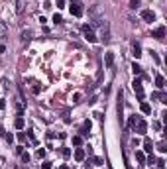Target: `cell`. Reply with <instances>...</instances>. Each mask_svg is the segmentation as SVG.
<instances>
[{
  "instance_id": "1",
  "label": "cell",
  "mask_w": 167,
  "mask_h": 169,
  "mask_svg": "<svg viewBox=\"0 0 167 169\" xmlns=\"http://www.w3.org/2000/svg\"><path fill=\"white\" fill-rule=\"evenodd\" d=\"M89 16H90V20H92V24H95V26H98V28H102L104 22H106V20H104V16L100 14V8H98V6H92V8H90V10H89Z\"/></svg>"
},
{
  "instance_id": "2",
  "label": "cell",
  "mask_w": 167,
  "mask_h": 169,
  "mask_svg": "<svg viewBox=\"0 0 167 169\" xmlns=\"http://www.w3.org/2000/svg\"><path fill=\"white\" fill-rule=\"evenodd\" d=\"M81 32H83V36H85L87 41H90V43L97 41V36H95V32H92V28H90L89 24H83V26H81Z\"/></svg>"
},
{
  "instance_id": "3",
  "label": "cell",
  "mask_w": 167,
  "mask_h": 169,
  "mask_svg": "<svg viewBox=\"0 0 167 169\" xmlns=\"http://www.w3.org/2000/svg\"><path fill=\"white\" fill-rule=\"evenodd\" d=\"M69 10H71V14L75 16V18H81L83 16V4L79 2V0H71V6H69Z\"/></svg>"
},
{
  "instance_id": "4",
  "label": "cell",
  "mask_w": 167,
  "mask_h": 169,
  "mask_svg": "<svg viewBox=\"0 0 167 169\" xmlns=\"http://www.w3.org/2000/svg\"><path fill=\"white\" fill-rule=\"evenodd\" d=\"M132 89H134L136 97L140 98V100H144V98H146V92H144V87H141V79H134V83H132Z\"/></svg>"
},
{
  "instance_id": "5",
  "label": "cell",
  "mask_w": 167,
  "mask_h": 169,
  "mask_svg": "<svg viewBox=\"0 0 167 169\" xmlns=\"http://www.w3.org/2000/svg\"><path fill=\"white\" fill-rule=\"evenodd\" d=\"M134 130L138 132V134H146V132H148V122H146V120H140V118H138V122H136Z\"/></svg>"
},
{
  "instance_id": "6",
  "label": "cell",
  "mask_w": 167,
  "mask_h": 169,
  "mask_svg": "<svg viewBox=\"0 0 167 169\" xmlns=\"http://www.w3.org/2000/svg\"><path fill=\"white\" fill-rule=\"evenodd\" d=\"M151 38H155V39H159V41H163V38H165V26L155 28L153 32H151Z\"/></svg>"
},
{
  "instance_id": "7",
  "label": "cell",
  "mask_w": 167,
  "mask_h": 169,
  "mask_svg": "<svg viewBox=\"0 0 167 169\" xmlns=\"http://www.w3.org/2000/svg\"><path fill=\"white\" fill-rule=\"evenodd\" d=\"M141 18L151 24V22H155V14L151 12V10H141Z\"/></svg>"
},
{
  "instance_id": "8",
  "label": "cell",
  "mask_w": 167,
  "mask_h": 169,
  "mask_svg": "<svg viewBox=\"0 0 167 169\" xmlns=\"http://www.w3.org/2000/svg\"><path fill=\"white\" fill-rule=\"evenodd\" d=\"M155 87H157L159 91H163V89H165V79H163V75H159V73L155 75Z\"/></svg>"
},
{
  "instance_id": "9",
  "label": "cell",
  "mask_w": 167,
  "mask_h": 169,
  "mask_svg": "<svg viewBox=\"0 0 167 169\" xmlns=\"http://www.w3.org/2000/svg\"><path fill=\"white\" fill-rule=\"evenodd\" d=\"M104 61H106V67H114V53L106 51L104 53Z\"/></svg>"
},
{
  "instance_id": "10",
  "label": "cell",
  "mask_w": 167,
  "mask_h": 169,
  "mask_svg": "<svg viewBox=\"0 0 167 169\" xmlns=\"http://www.w3.org/2000/svg\"><path fill=\"white\" fill-rule=\"evenodd\" d=\"M132 53H134L136 59L141 57V45H140V43H134V45H132Z\"/></svg>"
},
{
  "instance_id": "11",
  "label": "cell",
  "mask_w": 167,
  "mask_h": 169,
  "mask_svg": "<svg viewBox=\"0 0 167 169\" xmlns=\"http://www.w3.org/2000/svg\"><path fill=\"white\" fill-rule=\"evenodd\" d=\"M85 156H87V153H85L83 148H77V150H75V159H77V161H83Z\"/></svg>"
},
{
  "instance_id": "12",
  "label": "cell",
  "mask_w": 167,
  "mask_h": 169,
  "mask_svg": "<svg viewBox=\"0 0 167 169\" xmlns=\"http://www.w3.org/2000/svg\"><path fill=\"white\" fill-rule=\"evenodd\" d=\"M144 150L148 151V153H151V151H153V143H151V140H149V138H146V140H144Z\"/></svg>"
},
{
  "instance_id": "13",
  "label": "cell",
  "mask_w": 167,
  "mask_h": 169,
  "mask_svg": "<svg viewBox=\"0 0 167 169\" xmlns=\"http://www.w3.org/2000/svg\"><path fill=\"white\" fill-rule=\"evenodd\" d=\"M90 120H87V122L83 124V128H81V136H89V130H90Z\"/></svg>"
},
{
  "instance_id": "14",
  "label": "cell",
  "mask_w": 167,
  "mask_h": 169,
  "mask_svg": "<svg viewBox=\"0 0 167 169\" xmlns=\"http://www.w3.org/2000/svg\"><path fill=\"white\" fill-rule=\"evenodd\" d=\"M14 126H16L18 130H24V126H26V122H24V118H22V116H18V118H16V122H14Z\"/></svg>"
},
{
  "instance_id": "15",
  "label": "cell",
  "mask_w": 167,
  "mask_h": 169,
  "mask_svg": "<svg viewBox=\"0 0 167 169\" xmlns=\"http://www.w3.org/2000/svg\"><path fill=\"white\" fill-rule=\"evenodd\" d=\"M6 32H8L6 24H4V22H0V39H2V41H4V38H6Z\"/></svg>"
},
{
  "instance_id": "16",
  "label": "cell",
  "mask_w": 167,
  "mask_h": 169,
  "mask_svg": "<svg viewBox=\"0 0 167 169\" xmlns=\"http://www.w3.org/2000/svg\"><path fill=\"white\" fill-rule=\"evenodd\" d=\"M136 122H138V118H136V114H132V116L128 118V128H132V130H134V126H136Z\"/></svg>"
},
{
  "instance_id": "17",
  "label": "cell",
  "mask_w": 167,
  "mask_h": 169,
  "mask_svg": "<svg viewBox=\"0 0 167 169\" xmlns=\"http://www.w3.org/2000/svg\"><path fill=\"white\" fill-rule=\"evenodd\" d=\"M141 112H144V114H149V112H151V106H149L148 102H144V100H141Z\"/></svg>"
},
{
  "instance_id": "18",
  "label": "cell",
  "mask_w": 167,
  "mask_h": 169,
  "mask_svg": "<svg viewBox=\"0 0 167 169\" xmlns=\"http://www.w3.org/2000/svg\"><path fill=\"white\" fill-rule=\"evenodd\" d=\"M30 39H32V32H30V30L22 32V41H30Z\"/></svg>"
},
{
  "instance_id": "19",
  "label": "cell",
  "mask_w": 167,
  "mask_h": 169,
  "mask_svg": "<svg viewBox=\"0 0 167 169\" xmlns=\"http://www.w3.org/2000/svg\"><path fill=\"white\" fill-rule=\"evenodd\" d=\"M136 159H138L140 163H144L146 161V153H144V151H136Z\"/></svg>"
},
{
  "instance_id": "20",
  "label": "cell",
  "mask_w": 167,
  "mask_h": 169,
  "mask_svg": "<svg viewBox=\"0 0 167 169\" xmlns=\"http://www.w3.org/2000/svg\"><path fill=\"white\" fill-rule=\"evenodd\" d=\"M132 71H134V75H141V67L138 63H132Z\"/></svg>"
},
{
  "instance_id": "21",
  "label": "cell",
  "mask_w": 167,
  "mask_h": 169,
  "mask_svg": "<svg viewBox=\"0 0 167 169\" xmlns=\"http://www.w3.org/2000/svg\"><path fill=\"white\" fill-rule=\"evenodd\" d=\"M83 143V136H73V146H81Z\"/></svg>"
},
{
  "instance_id": "22",
  "label": "cell",
  "mask_w": 167,
  "mask_h": 169,
  "mask_svg": "<svg viewBox=\"0 0 167 169\" xmlns=\"http://www.w3.org/2000/svg\"><path fill=\"white\" fill-rule=\"evenodd\" d=\"M20 156H22V161H24V163H28V161H30V153H28V151H22Z\"/></svg>"
},
{
  "instance_id": "23",
  "label": "cell",
  "mask_w": 167,
  "mask_h": 169,
  "mask_svg": "<svg viewBox=\"0 0 167 169\" xmlns=\"http://www.w3.org/2000/svg\"><path fill=\"white\" fill-rule=\"evenodd\" d=\"M53 22H55V24H63V18H61V14H55V16H53Z\"/></svg>"
},
{
  "instance_id": "24",
  "label": "cell",
  "mask_w": 167,
  "mask_h": 169,
  "mask_svg": "<svg viewBox=\"0 0 167 169\" xmlns=\"http://www.w3.org/2000/svg\"><path fill=\"white\" fill-rule=\"evenodd\" d=\"M36 156H38L39 159H41V157H45V150H43V148H39V150L36 151Z\"/></svg>"
},
{
  "instance_id": "25",
  "label": "cell",
  "mask_w": 167,
  "mask_h": 169,
  "mask_svg": "<svg viewBox=\"0 0 167 169\" xmlns=\"http://www.w3.org/2000/svg\"><path fill=\"white\" fill-rule=\"evenodd\" d=\"M138 6H140V0H130V8H134V10H136Z\"/></svg>"
},
{
  "instance_id": "26",
  "label": "cell",
  "mask_w": 167,
  "mask_h": 169,
  "mask_svg": "<svg viewBox=\"0 0 167 169\" xmlns=\"http://www.w3.org/2000/svg\"><path fill=\"white\" fill-rule=\"evenodd\" d=\"M41 169H51V161H43L41 163Z\"/></svg>"
},
{
  "instance_id": "27",
  "label": "cell",
  "mask_w": 167,
  "mask_h": 169,
  "mask_svg": "<svg viewBox=\"0 0 167 169\" xmlns=\"http://www.w3.org/2000/svg\"><path fill=\"white\" fill-rule=\"evenodd\" d=\"M18 140L24 143V142H26V134H24V132H20V134H18Z\"/></svg>"
},
{
  "instance_id": "28",
  "label": "cell",
  "mask_w": 167,
  "mask_h": 169,
  "mask_svg": "<svg viewBox=\"0 0 167 169\" xmlns=\"http://www.w3.org/2000/svg\"><path fill=\"white\" fill-rule=\"evenodd\" d=\"M61 153H63V157H71V150H69V148H65Z\"/></svg>"
},
{
  "instance_id": "29",
  "label": "cell",
  "mask_w": 167,
  "mask_h": 169,
  "mask_svg": "<svg viewBox=\"0 0 167 169\" xmlns=\"http://www.w3.org/2000/svg\"><path fill=\"white\" fill-rule=\"evenodd\" d=\"M155 163H157V167H159V169H165V161H163V159H159V161H155Z\"/></svg>"
},
{
  "instance_id": "30",
  "label": "cell",
  "mask_w": 167,
  "mask_h": 169,
  "mask_svg": "<svg viewBox=\"0 0 167 169\" xmlns=\"http://www.w3.org/2000/svg\"><path fill=\"white\" fill-rule=\"evenodd\" d=\"M148 163H149V165H153V163H155V157L151 156V153H149V157H148Z\"/></svg>"
},
{
  "instance_id": "31",
  "label": "cell",
  "mask_w": 167,
  "mask_h": 169,
  "mask_svg": "<svg viewBox=\"0 0 167 169\" xmlns=\"http://www.w3.org/2000/svg\"><path fill=\"white\" fill-rule=\"evenodd\" d=\"M6 142H8V143L14 142V136H12V134H6Z\"/></svg>"
},
{
  "instance_id": "32",
  "label": "cell",
  "mask_w": 167,
  "mask_h": 169,
  "mask_svg": "<svg viewBox=\"0 0 167 169\" xmlns=\"http://www.w3.org/2000/svg\"><path fill=\"white\" fill-rule=\"evenodd\" d=\"M57 8H65V0H57Z\"/></svg>"
},
{
  "instance_id": "33",
  "label": "cell",
  "mask_w": 167,
  "mask_h": 169,
  "mask_svg": "<svg viewBox=\"0 0 167 169\" xmlns=\"http://www.w3.org/2000/svg\"><path fill=\"white\" fill-rule=\"evenodd\" d=\"M95 163H97V165H102V157H95Z\"/></svg>"
},
{
  "instance_id": "34",
  "label": "cell",
  "mask_w": 167,
  "mask_h": 169,
  "mask_svg": "<svg viewBox=\"0 0 167 169\" xmlns=\"http://www.w3.org/2000/svg\"><path fill=\"white\" fill-rule=\"evenodd\" d=\"M151 57L155 59V63H159V57H157V53H155V51H151Z\"/></svg>"
},
{
  "instance_id": "35",
  "label": "cell",
  "mask_w": 167,
  "mask_h": 169,
  "mask_svg": "<svg viewBox=\"0 0 167 169\" xmlns=\"http://www.w3.org/2000/svg\"><path fill=\"white\" fill-rule=\"evenodd\" d=\"M165 150H167V148H165V142H161V143H159V151H165Z\"/></svg>"
},
{
  "instance_id": "36",
  "label": "cell",
  "mask_w": 167,
  "mask_h": 169,
  "mask_svg": "<svg viewBox=\"0 0 167 169\" xmlns=\"http://www.w3.org/2000/svg\"><path fill=\"white\" fill-rule=\"evenodd\" d=\"M4 106H6V104H4V98H0V110H4Z\"/></svg>"
},
{
  "instance_id": "37",
  "label": "cell",
  "mask_w": 167,
  "mask_h": 169,
  "mask_svg": "<svg viewBox=\"0 0 167 169\" xmlns=\"http://www.w3.org/2000/svg\"><path fill=\"white\" fill-rule=\"evenodd\" d=\"M4 49H6V47H4V43H0V53H4Z\"/></svg>"
},
{
  "instance_id": "38",
  "label": "cell",
  "mask_w": 167,
  "mask_h": 169,
  "mask_svg": "<svg viewBox=\"0 0 167 169\" xmlns=\"http://www.w3.org/2000/svg\"><path fill=\"white\" fill-rule=\"evenodd\" d=\"M59 169H69V167H67V165H63V167H59Z\"/></svg>"
}]
</instances>
